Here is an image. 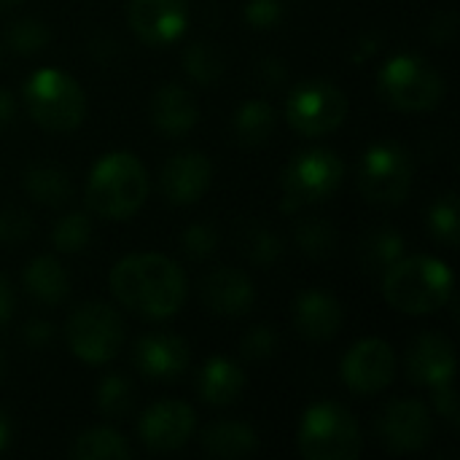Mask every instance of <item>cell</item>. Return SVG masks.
Segmentation results:
<instances>
[{
  "label": "cell",
  "mask_w": 460,
  "mask_h": 460,
  "mask_svg": "<svg viewBox=\"0 0 460 460\" xmlns=\"http://www.w3.org/2000/svg\"><path fill=\"white\" fill-rule=\"evenodd\" d=\"M116 302L146 321L172 318L189 294L183 270L162 253L124 256L108 275Z\"/></svg>",
  "instance_id": "cell-1"
},
{
  "label": "cell",
  "mask_w": 460,
  "mask_h": 460,
  "mask_svg": "<svg viewBox=\"0 0 460 460\" xmlns=\"http://www.w3.org/2000/svg\"><path fill=\"white\" fill-rule=\"evenodd\" d=\"M151 181L143 162L129 151L102 154L86 178V205L100 218L127 221L148 199Z\"/></svg>",
  "instance_id": "cell-2"
},
{
  "label": "cell",
  "mask_w": 460,
  "mask_h": 460,
  "mask_svg": "<svg viewBox=\"0 0 460 460\" xmlns=\"http://www.w3.org/2000/svg\"><path fill=\"white\" fill-rule=\"evenodd\" d=\"M453 272L434 256H402L383 272L385 302L404 315H431L453 302Z\"/></svg>",
  "instance_id": "cell-3"
},
{
  "label": "cell",
  "mask_w": 460,
  "mask_h": 460,
  "mask_svg": "<svg viewBox=\"0 0 460 460\" xmlns=\"http://www.w3.org/2000/svg\"><path fill=\"white\" fill-rule=\"evenodd\" d=\"M22 100L30 119L49 132H73L86 119V94L81 84L59 67H38L22 84Z\"/></svg>",
  "instance_id": "cell-4"
},
{
  "label": "cell",
  "mask_w": 460,
  "mask_h": 460,
  "mask_svg": "<svg viewBox=\"0 0 460 460\" xmlns=\"http://www.w3.org/2000/svg\"><path fill=\"white\" fill-rule=\"evenodd\" d=\"M296 445L305 460H353L361 456L364 437L350 410L337 402H315L302 415Z\"/></svg>",
  "instance_id": "cell-5"
},
{
  "label": "cell",
  "mask_w": 460,
  "mask_h": 460,
  "mask_svg": "<svg viewBox=\"0 0 460 460\" xmlns=\"http://www.w3.org/2000/svg\"><path fill=\"white\" fill-rule=\"evenodd\" d=\"M383 102L402 113H426L445 100V78L418 54H396L377 73Z\"/></svg>",
  "instance_id": "cell-6"
},
{
  "label": "cell",
  "mask_w": 460,
  "mask_h": 460,
  "mask_svg": "<svg viewBox=\"0 0 460 460\" xmlns=\"http://www.w3.org/2000/svg\"><path fill=\"white\" fill-rule=\"evenodd\" d=\"M345 181V162L332 148L299 151L280 172V210L296 213L302 208L326 202Z\"/></svg>",
  "instance_id": "cell-7"
},
{
  "label": "cell",
  "mask_w": 460,
  "mask_h": 460,
  "mask_svg": "<svg viewBox=\"0 0 460 460\" xmlns=\"http://www.w3.org/2000/svg\"><path fill=\"white\" fill-rule=\"evenodd\" d=\"M358 191L367 202L380 208L402 205L415 181V159L396 140L372 143L358 162Z\"/></svg>",
  "instance_id": "cell-8"
},
{
  "label": "cell",
  "mask_w": 460,
  "mask_h": 460,
  "mask_svg": "<svg viewBox=\"0 0 460 460\" xmlns=\"http://www.w3.org/2000/svg\"><path fill=\"white\" fill-rule=\"evenodd\" d=\"M65 340L78 361L102 367L113 361L124 345V321L105 302H84L67 318Z\"/></svg>",
  "instance_id": "cell-9"
},
{
  "label": "cell",
  "mask_w": 460,
  "mask_h": 460,
  "mask_svg": "<svg viewBox=\"0 0 460 460\" xmlns=\"http://www.w3.org/2000/svg\"><path fill=\"white\" fill-rule=\"evenodd\" d=\"M350 102L345 92L326 81V78H310L296 84L286 97V119L294 132L305 137H323L342 127L348 119Z\"/></svg>",
  "instance_id": "cell-10"
},
{
  "label": "cell",
  "mask_w": 460,
  "mask_h": 460,
  "mask_svg": "<svg viewBox=\"0 0 460 460\" xmlns=\"http://www.w3.org/2000/svg\"><path fill=\"white\" fill-rule=\"evenodd\" d=\"M377 439L388 453L407 456L423 450L434 437V415L420 399H399L391 402L377 415Z\"/></svg>",
  "instance_id": "cell-11"
},
{
  "label": "cell",
  "mask_w": 460,
  "mask_h": 460,
  "mask_svg": "<svg viewBox=\"0 0 460 460\" xmlns=\"http://www.w3.org/2000/svg\"><path fill=\"white\" fill-rule=\"evenodd\" d=\"M342 383L358 396H375L396 380V350L377 337L356 342L340 367Z\"/></svg>",
  "instance_id": "cell-12"
},
{
  "label": "cell",
  "mask_w": 460,
  "mask_h": 460,
  "mask_svg": "<svg viewBox=\"0 0 460 460\" xmlns=\"http://www.w3.org/2000/svg\"><path fill=\"white\" fill-rule=\"evenodd\" d=\"M197 431V412L186 402H156L137 423V437L151 453H175Z\"/></svg>",
  "instance_id": "cell-13"
},
{
  "label": "cell",
  "mask_w": 460,
  "mask_h": 460,
  "mask_svg": "<svg viewBox=\"0 0 460 460\" xmlns=\"http://www.w3.org/2000/svg\"><path fill=\"white\" fill-rule=\"evenodd\" d=\"M127 19L146 46H170L189 27V0H129Z\"/></svg>",
  "instance_id": "cell-14"
},
{
  "label": "cell",
  "mask_w": 460,
  "mask_h": 460,
  "mask_svg": "<svg viewBox=\"0 0 460 460\" xmlns=\"http://www.w3.org/2000/svg\"><path fill=\"white\" fill-rule=\"evenodd\" d=\"M132 361L146 380L175 383L189 369L191 350L183 337L172 332H154L137 340Z\"/></svg>",
  "instance_id": "cell-15"
},
{
  "label": "cell",
  "mask_w": 460,
  "mask_h": 460,
  "mask_svg": "<svg viewBox=\"0 0 460 460\" xmlns=\"http://www.w3.org/2000/svg\"><path fill=\"white\" fill-rule=\"evenodd\" d=\"M213 183V164L199 151H181L162 167V194L170 205H194Z\"/></svg>",
  "instance_id": "cell-16"
},
{
  "label": "cell",
  "mask_w": 460,
  "mask_h": 460,
  "mask_svg": "<svg viewBox=\"0 0 460 460\" xmlns=\"http://www.w3.org/2000/svg\"><path fill=\"white\" fill-rule=\"evenodd\" d=\"M199 299L208 313L221 318H243L253 310L256 288L253 280L234 267H218L213 270L199 288Z\"/></svg>",
  "instance_id": "cell-17"
},
{
  "label": "cell",
  "mask_w": 460,
  "mask_h": 460,
  "mask_svg": "<svg viewBox=\"0 0 460 460\" xmlns=\"http://www.w3.org/2000/svg\"><path fill=\"white\" fill-rule=\"evenodd\" d=\"M407 375L415 385L437 388L456 380V348L442 332L420 334L407 350Z\"/></svg>",
  "instance_id": "cell-18"
},
{
  "label": "cell",
  "mask_w": 460,
  "mask_h": 460,
  "mask_svg": "<svg viewBox=\"0 0 460 460\" xmlns=\"http://www.w3.org/2000/svg\"><path fill=\"white\" fill-rule=\"evenodd\" d=\"M345 321L342 305L334 294L307 288L294 302V329L310 342H329L340 334Z\"/></svg>",
  "instance_id": "cell-19"
},
{
  "label": "cell",
  "mask_w": 460,
  "mask_h": 460,
  "mask_svg": "<svg viewBox=\"0 0 460 460\" xmlns=\"http://www.w3.org/2000/svg\"><path fill=\"white\" fill-rule=\"evenodd\" d=\"M151 124L164 137H183L199 124V105L189 89L181 84H164L151 97Z\"/></svg>",
  "instance_id": "cell-20"
},
{
  "label": "cell",
  "mask_w": 460,
  "mask_h": 460,
  "mask_svg": "<svg viewBox=\"0 0 460 460\" xmlns=\"http://www.w3.org/2000/svg\"><path fill=\"white\" fill-rule=\"evenodd\" d=\"M245 391V372L226 356H210L197 372V394L210 407H229Z\"/></svg>",
  "instance_id": "cell-21"
},
{
  "label": "cell",
  "mask_w": 460,
  "mask_h": 460,
  "mask_svg": "<svg viewBox=\"0 0 460 460\" xmlns=\"http://www.w3.org/2000/svg\"><path fill=\"white\" fill-rule=\"evenodd\" d=\"M199 445L213 458H248L259 450V434L248 423L237 420H216L202 429Z\"/></svg>",
  "instance_id": "cell-22"
},
{
  "label": "cell",
  "mask_w": 460,
  "mask_h": 460,
  "mask_svg": "<svg viewBox=\"0 0 460 460\" xmlns=\"http://www.w3.org/2000/svg\"><path fill=\"white\" fill-rule=\"evenodd\" d=\"M24 291L40 305H59L70 294L67 270L54 256H35L22 272Z\"/></svg>",
  "instance_id": "cell-23"
},
{
  "label": "cell",
  "mask_w": 460,
  "mask_h": 460,
  "mask_svg": "<svg viewBox=\"0 0 460 460\" xmlns=\"http://www.w3.org/2000/svg\"><path fill=\"white\" fill-rule=\"evenodd\" d=\"M24 191L46 208H59L73 197V183L62 167L35 164L24 172Z\"/></svg>",
  "instance_id": "cell-24"
},
{
  "label": "cell",
  "mask_w": 460,
  "mask_h": 460,
  "mask_svg": "<svg viewBox=\"0 0 460 460\" xmlns=\"http://www.w3.org/2000/svg\"><path fill=\"white\" fill-rule=\"evenodd\" d=\"M70 456L75 460H127L132 458V447L116 429L97 426L75 437Z\"/></svg>",
  "instance_id": "cell-25"
},
{
  "label": "cell",
  "mask_w": 460,
  "mask_h": 460,
  "mask_svg": "<svg viewBox=\"0 0 460 460\" xmlns=\"http://www.w3.org/2000/svg\"><path fill=\"white\" fill-rule=\"evenodd\" d=\"M275 129V108L267 100H248L234 113V135L243 146L256 148L272 137Z\"/></svg>",
  "instance_id": "cell-26"
},
{
  "label": "cell",
  "mask_w": 460,
  "mask_h": 460,
  "mask_svg": "<svg viewBox=\"0 0 460 460\" xmlns=\"http://www.w3.org/2000/svg\"><path fill=\"white\" fill-rule=\"evenodd\" d=\"M402 256H404V237L388 226L372 229L361 240V248H358V259L367 272H385Z\"/></svg>",
  "instance_id": "cell-27"
},
{
  "label": "cell",
  "mask_w": 460,
  "mask_h": 460,
  "mask_svg": "<svg viewBox=\"0 0 460 460\" xmlns=\"http://www.w3.org/2000/svg\"><path fill=\"white\" fill-rule=\"evenodd\" d=\"M426 224H429V232L431 237L456 251L460 243V208H458V197L450 191L445 197H439L431 208H429V216H426Z\"/></svg>",
  "instance_id": "cell-28"
},
{
  "label": "cell",
  "mask_w": 460,
  "mask_h": 460,
  "mask_svg": "<svg viewBox=\"0 0 460 460\" xmlns=\"http://www.w3.org/2000/svg\"><path fill=\"white\" fill-rule=\"evenodd\" d=\"M224 67H226V62H224L221 49L208 40L189 46L183 54V70L194 84H202V86L216 84L224 75Z\"/></svg>",
  "instance_id": "cell-29"
},
{
  "label": "cell",
  "mask_w": 460,
  "mask_h": 460,
  "mask_svg": "<svg viewBox=\"0 0 460 460\" xmlns=\"http://www.w3.org/2000/svg\"><path fill=\"white\" fill-rule=\"evenodd\" d=\"M294 240L299 245V251L310 259H329L332 253H337L340 245V232L323 221V218H310L302 221L294 232Z\"/></svg>",
  "instance_id": "cell-30"
},
{
  "label": "cell",
  "mask_w": 460,
  "mask_h": 460,
  "mask_svg": "<svg viewBox=\"0 0 460 460\" xmlns=\"http://www.w3.org/2000/svg\"><path fill=\"white\" fill-rule=\"evenodd\" d=\"M92 240V218L81 210L65 213L54 229H51V243L59 253H81Z\"/></svg>",
  "instance_id": "cell-31"
},
{
  "label": "cell",
  "mask_w": 460,
  "mask_h": 460,
  "mask_svg": "<svg viewBox=\"0 0 460 460\" xmlns=\"http://www.w3.org/2000/svg\"><path fill=\"white\" fill-rule=\"evenodd\" d=\"M94 399H97V410L108 420H121L132 410V385L121 375H108L100 380Z\"/></svg>",
  "instance_id": "cell-32"
},
{
  "label": "cell",
  "mask_w": 460,
  "mask_h": 460,
  "mask_svg": "<svg viewBox=\"0 0 460 460\" xmlns=\"http://www.w3.org/2000/svg\"><path fill=\"white\" fill-rule=\"evenodd\" d=\"M5 38H8V46H11L19 57H32V54H40V51L49 46L51 30H49L40 19L24 16V19H16V22L8 27Z\"/></svg>",
  "instance_id": "cell-33"
},
{
  "label": "cell",
  "mask_w": 460,
  "mask_h": 460,
  "mask_svg": "<svg viewBox=\"0 0 460 460\" xmlns=\"http://www.w3.org/2000/svg\"><path fill=\"white\" fill-rule=\"evenodd\" d=\"M243 251L248 253V259H251L253 264H267V267H270V264H275V261L280 259V253H283V240H280L272 229L253 224V226H248L245 234H243Z\"/></svg>",
  "instance_id": "cell-34"
},
{
  "label": "cell",
  "mask_w": 460,
  "mask_h": 460,
  "mask_svg": "<svg viewBox=\"0 0 460 460\" xmlns=\"http://www.w3.org/2000/svg\"><path fill=\"white\" fill-rule=\"evenodd\" d=\"M216 248H218V232L213 224L197 221L183 232V251L189 259H194V261L210 259L216 253Z\"/></svg>",
  "instance_id": "cell-35"
},
{
  "label": "cell",
  "mask_w": 460,
  "mask_h": 460,
  "mask_svg": "<svg viewBox=\"0 0 460 460\" xmlns=\"http://www.w3.org/2000/svg\"><path fill=\"white\" fill-rule=\"evenodd\" d=\"M278 350V332L272 326H253L240 340V353L248 361H267Z\"/></svg>",
  "instance_id": "cell-36"
},
{
  "label": "cell",
  "mask_w": 460,
  "mask_h": 460,
  "mask_svg": "<svg viewBox=\"0 0 460 460\" xmlns=\"http://www.w3.org/2000/svg\"><path fill=\"white\" fill-rule=\"evenodd\" d=\"M243 16L253 30H272L283 19V0H248Z\"/></svg>",
  "instance_id": "cell-37"
},
{
  "label": "cell",
  "mask_w": 460,
  "mask_h": 460,
  "mask_svg": "<svg viewBox=\"0 0 460 460\" xmlns=\"http://www.w3.org/2000/svg\"><path fill=\"white\" fill-rule=\"evenodd\" d=\"M32 232V221L27 213L8 208L0 210V245H19Z\"/></svg>",
  "instance_id": "cell-38"
},
{
  "label": "cell",
  "mask_w": 460,
  "mask_h": 460,
  "mask_svg": "<svg viewBox=\"0 0 460 460\" xmlns=\"http://www.w3.org/2000/svg\"><path fill=\"white\" fill-rule=\"evenodd\" d=\"M434 391V407L439 412V418H445L447 423L458 426V394H456V380L442 383Z\"/></svg>",
  "instance_id": "cell-39"
},
{
  "label": "cell",
  "mask_w": 460,
  "mask_h": 460,
  "mask_svg": "<svg viewBox=\"0 0 460 460\" xmlns=\"http://www.w3.org/2000/svg\"><path fill=\"white\" fill-rule=\"evenodd\" d=\"M51 340H54V326L49 321H40L38 318V321H30L24 326V342L30 348H46Z\"/></svg>",
  "instance_id": "cell-40"
},
{
  "label": "cell",
  "mask_w": 460,
  "mask_h": 460,
  "mask_svg": "<svg viewBox=\"0 0 460 460\" xmlns=\"http://www.w3.org/2000/svg\"><path fill=\"white\" fill-rule=\"evenodd\" d=\"M13 307H16V296H13V288L8 283L5 275H0V329L11 321L13 315Z\"/></svg>",
  "instance_id": "cell-41"
},
{
  "label": "cell",
  "mask_w": 460,
  "mask_h": 460,
  "mask_svg": "<svg viewBox=\"0 0 460 460\" xmlns=\"http://www.w3.org/2000/svg\"><path fill=\"white\" fill-rule=\"evenodd\" d=\"M456 35V13H439L431 24V38L437 43H445Z\"/></svg>",
  "instance_id": "cell-42"
},
{
  "label": "cell",
  "mask_w": 460,
  "mask_h": 460,
  "mask_svg": "<svg viewBox=\"0 0 460 460\" xmlns=\"http://www.w3.org/2000/svg\"><path fill=\"white\" fill-rule=\"evenodd\" d=\"M16 111H19L16 97L8 89H0V124H11L13 116H16Z\"/></svg>",
  "instance_id": "cell-43"
},
{
  "label": "cell",
  "mask_w": 460,
  "mask_h": 460,
  "mask_svg": "<svg viewBox=\"0 0 460 460\" xmlns=\"http://www.w3.org/2000/svg\"><path fill=\"white\" fill-rule=\"evenodd\" d=\"M261 70H264V78H270L272 84H278V81L283 78V73H286L283 65H280L278 59H267V62L261 65Z\"/></svg>",
  "instance_id": "cell-44"
},
{
  "label": "cell",
  "mask_w": 460,
  "mask_h": 460,
  "mask_svg": "<svg viewBox=\"0 0 460 460\" xmlns=\"http://www.w3.org/2000/svg\"><path fill=\"white\" fill-rule=\"evenodd\" d=\"M11 445V418L5 415V410L0 407V453Z\"/></svg>",
  "instance_id": "cell-45"
},
{
  "label": "cell",
  "mask_w": 460,
  "mask_h": 460,
  "mask_svg": "<svg viewBox=\"0 0 460 460\" xmlns=\"http://www.w3.org/2000/svg\"><path fill=\"white\" fill-rule=\"evenodd\" d=\"M22 0H0V11H5V8H13V5H19Z\"/></svg>",
  "instance_id": "cell-46"
},
{
  "label": "cell",
  "mask_w": 460,
  "mask_h": 460,
  "mask_svg": "<svg viewBox=\"0 0 460 460\" xmlns=\"http://www.w3.org/2000/svg\"><path fill=\"white\" fill-rule=\"evenodd\" d=\"M3 375H5V356L0 353V380H3Z\"/></svg>",
  "instance_id": "cell-47"
}]
</instances>
